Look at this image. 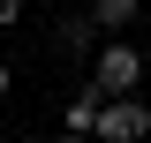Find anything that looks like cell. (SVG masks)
Segmentation results:
<instances>
[{
    "instance_id": "8",
    "label": "cell",
    "mask_w": 151,
    "mask_h": 143,
    "mask_svg": "<svg viewBox=\"0 0 151 143\" xmlns=\"http://www.w3.org/2000/svg\"><path fill=\"white\" fill-rule=\"evenodd\" d=\"M8 83H15V60H0V98H8Z\"/></svg>"
},
{
    "instance_id": "6",
    "label": "cell",
    "mask_w": 151,
    "mask_h": 143,
    "mask_svg": "<svg viewBox=\"0 0 151 143\" xmlns=\"http://www.w3.org/2000/svg\"><path fill=\"white\" fill-rule=\"evenodd\" d=\"M23 23V0H0V30H15Z\"/></svg>"
},
{
    "instance_id": "3",
    "label": "cell",
    "mask_w": 151,
    "mask_h": 143,
    "mask_svg": "<svg viewBox=\"0 0 151 143\" xmlns=\"http://www.w3.org/2000/svg\"><path fill=\"white\" fill-rule=\"evenodd\" d=\"M136 15H144V0H91V23L98 30H129Z\"/></svg>"
},
{
    "instance_id": "9",
    "label": "cell",
    "mask_w": 151,
    "mask_h": 143,
    "mask_svg": "<svg viewBox=\"0 0 151 143\" xmlns=\"http://www.w3.org/2000/svg\"><path fill=\"white\" fill-rule=\"evenodd\" d=\"M45 8H53V0H45Z\"/></svg>"
},
{
    "instance_id": "2",
    "label": "cell",
    "mask_w": 151,
    "mask_h": 143,
    "mask_svg": "<svg viewBox=\"0 0 151 143\" xmlns=\"http://www.w3.org/2000/svg\"><path fill=\"white\" fill-rule=\"evenodd\" d=\"M98 136L106 143H144L151 136V106L136 98V90L129 98H106V106H98Z\"/></svg>"
},
{
    "instance_id": "5",
    "label": "cell",
    "mask_w": 151,
    "mask_h": 143,
    "mask_svg": "<svg viewBox=\"0 0 151 143\" xmlns=\"http://www.w3.org/2000/svg\"><path fill=\"white\" fill-rule=\"evenodd\" d=\"M91 30H98V23H91V8H83V15L60 23V45H68V53H83V45H91Z\"/></svg>"
},
{
    "instance_id": "4",
    "label": "cell",
    "mask_w": 151,
    "mask_h": 143,
    "mask_svg": "<svg viewBox=\"0 0 151 143\" xmlns=\"http://www.w3.org/2000/svg\"><path fill=\"white\" fill-rule=\"evenodd\" d=\"M98 106H106V98H98V83L83 90V98H68V128H83V136H98Z\"/></svg>"
},
{
    "instance_id": "1",
    "label": "cell",
    "mask_w": 151,
    "mask_h": 143,
    "mask_svg": "<svg viewBox=\"0 0 151 143\" xmlns=\"http://www.w3.org/2000/svg\"><path fill=\"white\" fill-rule=\"evenodd\" d=\"M91 83H98V98H129V90L144 83V53H136L129 38H106L91 53Z\"/></svg>"
},
{
    "instance_id": "7",
    "label": "cell",
    "mask_w": 151,
    "mask_h": 143,
    "mask_svg": "<svg viewBox=\"0 0 151 143\" xmlns=\"http://www.w3.org/2000/svg\"><path fill=\"white\" fill-rule=\"evenodd\" d=\"M53 143H98V136H83V128H60V136H53Z\"/></svg>"
}]
</instances>
